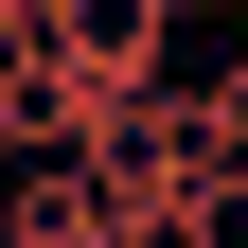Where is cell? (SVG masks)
<instances>
[{
    "instance_id": "4",
    "label": "cell",
    "mask_w": 248,
    "mask_h": 248,
    "mask_svg": "<svg viewBox=\"0 0 248 248\" xmlns=\"http://www.w3.org/2000/svg\"><path fill=\"white\" fill-rule=\"evenodd\" d=\"M0 36H36V0H0Z\"/></svg>"
},
{
    "instance_id": "3",
    "label": "cell",
    "mask_w": 248,
    "mask_h": 248,
    "mask_svg": "<svg viewBox=\"0 0 248 248\" xmlns=\"http://www.w3.org/2000/svg\"><path fill=\"white\" fill-rule=\"evenodd\" d=\"M195 248H248V160H213V195H195Z\"/></svg>"
},
{
    "instance_id": "1",
    "label": "cell",
    "mask_w": 248,
    "mask_h": 248,
    "mask_svg": "<svg viewBox=\"0 0 248 248\" xmlns=\"http://www.w3.org/2000/svg\"><path fill=\"white\" fill-rule=\"evenodd\" d=\"M36 36L89 89H177V0H36Z\"/></svg>"
},
{
    "instance_id": "2",
    "label": "cell",
    "mask_w": 248,
    "mask_h": 248,
    "mask_svg": "<svg viewBox=\"0 0 248 248\" xmlns=\"http://www.w3.org/2000/svg\"><path fill=\"white\" fill-rule=\"evenodd\" d=\"M195 124H213V160H248V53H213V71H195Z\"/></svg>"
}]
</instances>
